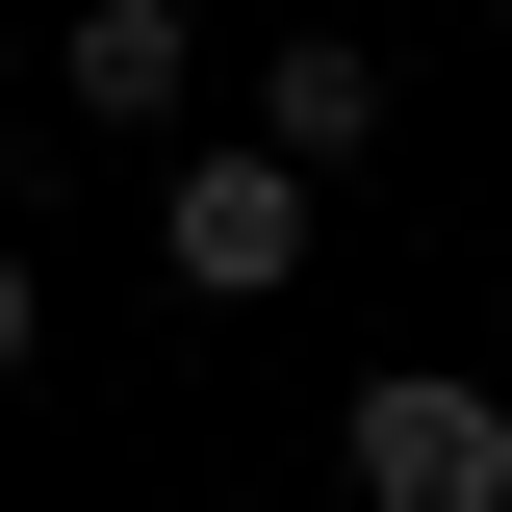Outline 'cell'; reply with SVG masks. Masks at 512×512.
I'll return each instance as SVG.
<instances>
[{
	"mask_svg": "<svg viewBox=\"0 0 512 512\" xmlns=\"http://www.w3.org/2000/svg\"><path fill=\"white\" fill-rule=\"evenodd\" d=\"M52 103L77 128H180L205 103V0H77V26H52Z\"/></svg>",
	"mask_w": 512,
	"mask_h": 512,
	"instance_id": "obj_3",
	"label": "cell"
},
{
	"mask_svg": "<svg viewBox=\"0 0 512 512\" xmlns=\"http://www.w3.org/2000/svg\"><path fill=\"white\" fill-rule=\"evenodd\" d=\"M154 282H180V308H282V282H308V180H282V154H180V180H154Z\"/></svg>",
	"mask_w": 512,
	"mask_h": 512,
	"instance_id": "obj_2",
	"label": "cell"
},
{
	"mask_svg": "<svg viewBox=\"0 0 512 512\" xmlns=\"http://www.w3.org/2000/svg\"><path fill=\"white\" fill-rule=\"evenodd\" d=\"M26 359H52V256H0V384H26Z\"/></svg>",
	"mask_w": 512,
	"mask_h": 512,
	"instance_id": "obj_5",
	"label": "cell"
},
{
	"mask_svg": "<svg viewBox=\"0 0 512 512\" xmlns=\"http://www.w3.org/2000/svg\"><path fill=\"white\" fill-rule=\"evenodd\" d=\"M256 154H282V180L384 154V52H359V26H282V52H256Z\"/></svg>",
	"mask_w": 512,
	"mask_h": 512,
	"instance_id": "obj_4",
	"label": "cell"
},
{
	"mask_svg": "<svg viewBox=\"0 0 512 512\" xmlns=\"http://www.w3.org/2000/svg\"><path fill=\"white\" fill-rule=\"evenodd\" d=\"M333 487H359V512H512V384L384 359L359 410H333Z\"/></svg>",
	"mask_w": 512,
	"mask_h": 512,
	"instance_id": "obj_1",
	"label": "cell"
}]
</instances>
